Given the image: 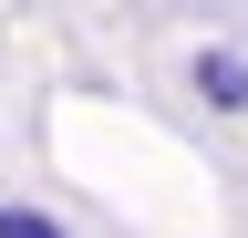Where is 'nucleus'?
Returning a JSON list of instances; mask_svg holds the SVG:
<instances>
[{
    "instance_id": "nucleus-1",
    "label": "nucleus",
    "mask_w": 248,
    "mask_h": 238,
    "mask_svg": "<svg viewBox=\"0 0 248 238\" xmlns=\"http://www.w3.org/2000/svg\"><path fill=\"white\" fill-rule=\"evenodd\" d=\"M197 94L217 114H248V52H197Z\"/></svg>"
},
{
    "instance_id": "nucleus-2",
    "label": "nucleus",
    "mask_w": 248,
    "mask_h": 238,
    "mask_svg": "<svg viewBox=\"0 0 248 238\" xmlns=\"http://www.w3.org/2000/svg\"><path fill=\"white\" fill-rule=\"evenodd\" d=\"M0 238H62V218H42V207H0Z\"/></svg>"
}]
</instances>
